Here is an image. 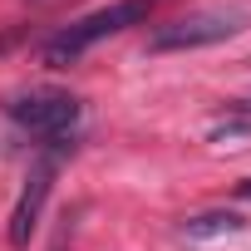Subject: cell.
<instances>
[{"label": "cell", "instance_id": "6da1fadb", "mask_svg": "<svg viewBox=\"0 0 251 251\" xmlns=\"http://www.w3.org/2000/svg\"><path fill=\"white\" fill-rule=\"evenodd\" d=\"M153 5H158V0H113V5H103V10H94V15H84V20L64 25V30L45 45V64H50V69L74 64L89 45H99V40H108V35H118V30H128V25L148 20V15H153Z\"/></svg>", "mask_w": 251, "mask_h": 251}, {"label": "cell", "instance_id": "7a4b0ae2", "mask_svg": "<svg viewBox=\"0 0 251 251\" xmlns=\"http://www.w3.org/2000/svg\"><path fill=\"white\" fill-rule=\"evenodd\" d=\"M64 153H74V133L45 138V153L35 158V168H30V177H25V192H20V202H15V212H10V246H15V251L30 246V236H35V226H40V212H45V202H50V187H54V173H59V158H64Z\"/></svg>", "mask_w": 251, "mask_h": 251}, {"label": "cell", "instance_id": "3957f363", "mask_svg": "<svg viewBox=\"0 0 251 251\" xmlns=\"http://www.w3.org/2000/svg\"><path fill=\"white\" fill-rule=\"evenodd\" d=\"M246 10L226 5V10H197V15H182L173 25H158L148 35V50L153 54H168V50H202V45H217V40H231L246 30Z\"/></svg>", "mask_w": 251, "mask_h": 251}, {"label": "cell", "instance_id": "277c9868", "mask_svg": "<svg viewBox=\"0 0 251 251\" xmlns=\"http://www.w3.org/2000/svg\"><path fill=\"white\" fill-rule=\"evenodd\" d=\"M5 113H10V123H20L25 133L59 138V133H74L79 99L64 94V89H25V94H10L5 99Z\"/></svg>", "mask_w": 251, "mask_h": 251}, {"label": "cell", "instance_id": "5b68a950", "mask_svg": "<svg viewBox=\"0 0 251 251\" xmlns=\"http://www.w3.org/2000/svg\"><path fill=\"white\" fill-rule=\"evenodd\" d=\"M246 222L236 217V212H202V217H187L182 222V236H192V241H207V236H226V231H241Z\"/></svg>", "mask_w": 251, "mask_h": 251}, {"label": "cell", "instance_id": "8992f818", "mask_svg": "<svg viewBox=\"0 0 251 251\" xmlns=\"http://www.w3.org/2000/svg\"><path fill=\"white\" fill-rule=\"evenodd\" d=\"M231 108H236V113H251V99H236Z\"/></svg>", "mask_w": 251, "mask_h": 251}, {"label": "cell", "instance_id": "52a82bcc", "mask_svg": "<svg viewBox=\"0 0 251 251\" xmlns=\"http://www.w3.org/2000/svg\"><path fill=\"white\" fill-rule=\"evenodd\" d=\"M241 197H251V182H241Z\"/></svg>", "mask_w": 251, "mask_h": 251}]
</instances>
